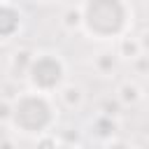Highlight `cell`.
I'll return each mask as SVG.
<instances>
[{"instance_id":"1","label":"cell","mask_w":149,"mask_h":149,"mask_svg":"<svg viewBox=\"0 0 149 149\" xmlns=\"http://www.w3.org/2000/svg\"><path fill=\"white\" fill-rule=\"evenodd\" d=\"M58 112H61V107L54 95L26 88L9 100L7 126L16 135L37 140L42 135L54 133V128L58 123Z\"/></svg>"},{"instance_id":"2","label":"cell","mask_w":149,"mask_h":149,"mask_svg":"<svg viewBox=\"0 0 149 149\" xmlns=\"http://www.w3.org/2000/svg\"><path fill=\"white\" fill-rule=\"evenodd\" d=\"M81 33L95 42H116L133 30V5L128 0H81Z\"/></svg>"},{"instance_id":"3","label":"cell","mask_w":149,"mask_h":149,"mask_svg":"<svg viewBox=\"0 0 149 149\" xmlns=\"http://www.w3.org/2000/svg\"><path fill=\"white\" fill-rule=\"evenodd\" d=\"M28 88L54 95L65 81H68V63L65 58L54 49H40L33 54V61L28 65L26 79Z\"/></svg>"},{"instance_id":"4","label":"cell","mask_w":149,"mask_h":149,"mask_svg":"<svg viewBox=\"0 0 149 149\" xmlns=\"http://www.w3.org/2000/svg\"><path fill=\"white\" fill-rule=\"evenodd\" d=\"M21 28H23V12L9 0L0 2V42L14 40L21 33Z\"/></svg>"},{"instance_id":"5","label":"cell","mask_w":149,"mask_h":149,"mask_svg":"<svg viewBox=\"0 0 149 149\" xmlns=\"http://www.w3.org/2000/svg\"><path fill=\"white\" fill-rule=\"evenodd\" d=\"M54 98H56V102H58V107H61V109L79 112V109L84 107L86 93H84V88H81L79 84H74V81H65V84L54 93Z\"/></svg>"},{"instance_id":"6","label":"cell","mask_w":149,"mask_h":149,"mask_svg":"<svg viewBox=\"0 0 149 149\" xmlns=\"http://www.w3.org/2000/svg\"><path fill=\"white\" fill-rule=\"evenodd\" d=\"M121 63H123V61L119 58L116 49H102V51H98V54L93 56V61H91L95 74H100V77H112V74H116V70H119Z\"/></svg>"},{"instance_id":"7","label":"cell","mask_w":149,"mask_h":149,"mask_svg":"<svg viewBox=\"0 0 149 149\" xmlns=\"http://www.w3.org/2000/svg\"><path fill=\"white\" fill-rule=\"evenodd\" d=\"M33 49H16L12 56H9V63H7V72L12 79H26V72H28V65L33 61Z\"/></svg>"},{"instance_id":"8","label":"cell","mask_w":149,"mask_h":149,"mask_svg":"<svg viewBox=\"0 0 149 149\" xmlns=\"http://www.w3.org/2000/svg\"><path fill=\"white\" fill-rule=\"evenodd\" d=\"M116 54H119V58L121 61H135V58H140L144 51H142V44H140V37H133L130 33H126V35H121L116 42Z\"/></svg>"},{"instance_id":"9","label":"cell","mask_w":149,"mask_h":149,"mask_svg":"<svg viewBox=\"0 0 149 149\" xmlns=\"http://www.w3.org/2000/svg\"><path fill=\"white\" fill-rule=\"evenodd\" d=\"M142 98H144V93H142V86H140L137 81L123 79V81L116 86V100H119L121 105H126V107H133V105H137Z\"/></svg>"},{"instance_id":"10","label":"cell","mask_w":149,"mask_h":149,"mask_svg":"<svg viewBox=\"0 0 149 149\" xmlns=\"http://www.w3.org/2000/svg\"><path fill=\"white\" fill-rule=\"evenodd\" d=\"M91 130H93L95 135H100V137H112V135L119 130V121H116L112 114L100 112V114L91 121Z\"/></svg>"},{"instance_id":"11","label":"cell","mask_w":149,"mask_h":149,"mask_svg":"<svg viewBox=\"0 0 149 149\" xmlns=\"http://www.w3.org/2000/svg\"><path fill=\"white\" fill-rule=\"evenodd\" d=\"M61 26H63L68 33H81V12H79V5H77V7H68V9L63 12Z\"/></svg>"},{"instance_id":"12","label":"cell","mask_w":149,"mask_h":149,"mask_svg":"<svg viewBox=\"0 0 149 149\" xmlns=\"http://www.w3.org/2000/svg\"><path fill=\"white\" fill-rule=\"evenodd\" d=\"M140 44H142V51L149 54V30H144V33L140 35Z\"/></svg>"},{"instance_id":"13","label":"cell","mask_w":149,"mask_h":149,"mask_svg":"<svg viewBox=\"0 0 149 149\" xmlns=\"http://www.w3.org/2000/svg\"><path fill=\"white\" fill-rule=\"evenodd\" d=\"M142 93H144V98H149V79H147V84H144V88H142Z\"/></svg>"},{"instance_id":"14","label":"cell","mask_w":149,"mask_h":149,"mask_svg":"<svg viewBox=\"0 0 149 149\" xmlns=\"http://www.w3.org/2000/svg\"><path fill=\"white\" fill-rule=\"evenodd\" d=\"M37 2H42V5H54V2H61V0H37Z\"/></svg>"},{"instance_id":"15","label":"cell","mask_w":149,"mask_h":149,"mask_svg":"<svg viewBox=\"0 0 149 149\" xmlns=\"http://www.w3.org/2000/svg\"><path fill=\"white\" fill-rule=\"evenodd\" d=\"M0 2H5V0H0Z\"/></svg>"}]
</instances>
